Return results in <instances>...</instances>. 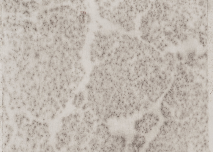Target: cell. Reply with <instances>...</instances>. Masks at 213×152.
I'll return each instance as SVG.
<instances>
[{
	"label": "cell",
	"mask_w": 213,
	"mask_h": 152,
	"mask_svg": "<svg viewBox=\"0 0 213 152\" xmlns=\"http://www.w3.org/2000/svg\"><path fill=\"white\" fill-rule=\"evenodd\" d=\"M55 138V148L57 150L60 151L69 146L71 142L73 136L61 129L56 133Z\"/></svg>",
	"instance_id": "5"
},
{
	"label": "cell",
	"mask_w": 213,
	"mask_h": 152,
	"mask_svg": "<svg viewBox=\"0 0 213 152\" xmlns=\"http://www.w3.org/2000/svg\"><path fill=\"white\" fill-rule=\"evenodd\" d=\"M176 56L178 59L179 60L181 61L183 59V56L182 54L180 52H177L176 53Z\"/></svg>",
	"instance_id": "9"
},
{
	"label": "cell",
	"mask_w": 213,
	"mask_h": 152,
	"mask_svg": "<svg viewBox=\"0 0 213 152\" xmlns=\"http://www.w3.org/2000/svg\"><path fill=\"white\" fill-rule=\"evenodd\" d=\"M65 152H82V148L75 144L67 147Z\"/></svg>",
	"instance_id": "8"
},
{
	"label": "cell",
	"mask_w": 213,
	"mask_h": 152,
	"mask_svg": "<svg viewBox=\"0 0 213 152\" xmlns=\"http://www.w3.org/2000/svg\"><path fill=\"white\" fill-rule=\"evenodd\" d=\"M93 124L86 122L78 125L73 136L75 144L79 146L86 145L92 135Z\"/></svg>",
	"instance_id": "3"
},
{
	"label": "cell",
	"mask_w": 213,
	"mask_h": 152,
	"mask_svg": "<svg viewBox=\"0 0 213 152\" xmlns=\"http://www.w3.org/2000/svg\"><path fill=\"white\" fill-rule=\"evenodd\" d=\"M149 1H132L133 4L135 9L137 13L143 12L148 7Z\"/></svg>",
	"instance_id": "7"
},
{
	"label": "cell",
	"mask_w": 213,
	"mask_h": 152,
	"mask_svg": "<svg viewBox=\"0 0 213 152\" xmlns=\"http://www.w3.org/2000/svg\"><path fill=\"white\" fill-rule=\"evenodd\" d=\"M127 145L124 135L111 134L102 142L98 152H126Z\"/></svg>",
	"instance_id": "1"
},
{
	"label": "cell",
	"mask_w": 213,
	"mask_h": 152,
	"mask_svg": "<svg viewBox=\"0 0 213 152\" xmlns=\"http://www.w3.org/2000/svg\"><path fill=\"white\" fill-rule=\"evenodd\" d=\"M146 141L145 138L142 134L137 133L127 144L126 152H141Z\"/></svg>",
	"instance_id": "4"
},
{
	"label": "cell",
	"mask_w": 213,
	"mask_h": 152,
	"mask_svg": "<svg viewBox=\"0 0 213 152\" xmlns=\"http://www.w3.org/2000/svg\"><path fill=\"white\" fill-rule=\"evenodd\" d=\"M159 120L157 115L153 113H147L135 120L134 128L138 133H147L157 125Z\"/></svg>",
	"instance_id": "2"
},
{
	"label": "cell",
	"mask_w": 213,
	"mask_h": 152,
	"mask_svg": "<svg viewBox=\"0 0 213 152\" xmlns=\"http://www.w3.org/2000/svg\"><path fill=\"white\" fill-rule=\"evenodd\" d=\"M111 134L108 127L104 124L98 125L92 133V135L99 139L102 142Z\"/></svg>",
	"instance_id": "6"
}]
</instances>
